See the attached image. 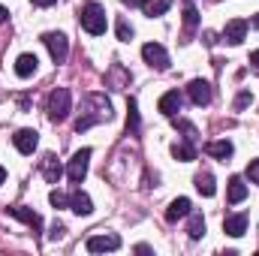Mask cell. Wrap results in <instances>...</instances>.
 <instances>
[{
    "label": "cell",
    "mask_w": 259,
    "mask_h": 256,
    "mask_svg": "<svg viewBox=\"0 0 259 256\" xmlns=\"http://www.w3.org/2000/svg\"><path fill=\"white\" fill-rule=\"evenodd\" d=\"M187 97H190L193 106H208L211 97H214V91H211V84H208L205 78H193V81L187 84Z\"/></svg>",
    "instance_id": "6"
},
{
    "label": "cell",
    "mask_w": 259,
    "mask_h": 256,
    "mask_svg": "<svg viewBox=\"0 0 259 256\" xmlns=\"http://www.w3.org/2000/svg\"><path fill=\"white\" fill-rule=\"evenodd\" d=\"M42 175H46V181H49V184H58V181H61L64 166L58 163V157H55V154H46V157H42Z\"/></svg>",
    "instance_id": "13"
},
{
    "label": "cell",
    "mask_w": 259,
    "mask_h": 256,
    "mask_svg": "<svg viewBox=\"0 0 259 256\" xmlns=\"http://www.w3.org/2000/svg\"><path fill=\"white\" fill-rule=\"evenodd\" d=\"M124 6H142V0H121Z\"/></svg>",
    "instance_id": "32"
},
{
    "label": "cell",
    "mask_w": 259,
    "mask_h": 256,
    "mask_svg": "<svg viewBox=\"0 0 259 256\" xmlns=\"http://www.w3.org/2000/svg\"><path fill=\"white\" fill-rule=\"evenodd\" d=\"M226 199H229L232 205H238V202H244V199H247V184H244V178H238V175H232V178H229Z\"/></svg>",
    "instance_id": "16"
},
{
    "label": "cell",
    "mask_w": 259,
    "mask_h": 256,
    "mask_svg": "<svg viewBox=\"0 0 259 256\" xmlns=\"http://www.w3.org/2000/svg\"><path fill=\"white\" fill-rule=\"evenodd\" d=\"M49 202H52L55 208H69V196H66V193H61V190H52V193H49Z\"/></svg>",
    "instance_id": "25"
},
{
    "label": "cell",
    "mask_w": 259,
    "mask_h": 256,
    "mask_svg": "<svg viewBox=\"0 0 259 256\" xmlns=\"http://www.w3.org/2000/svg\"><path fill=\"white\" fill-rule=\"evenodd\" d=\"M250 103H253V94H250V91H241V94L235 97V112H241V109H247Z\"/></svg>",
    "instance_id": "26"
},
{
    "label": "cell",
    "mask_w": 259,
    "mask_h": 256,
    "mask_svg": "<svg viewBox=\"0 0 259 256\" xmlns=\"http://www.w3.org/2000/svg\"><path fill=\"white\" fill-rule=\"evenodd\" d=\"M157 109L166 115V118H175V112H181V94L178 91H166L157 103Z\"/></svg>",
    "instance_id": "11"
},
{
    "label": "cell",
    "mask_w": 259,
    "mask_h": 256,
    "mask_svg": "<svg viewBox=\"0 0 259 256\" xmlns=\"http://www.w3.org/2000/svg\"><path fill=\"white\" fill-rule=\"evenodd\" d=\"M193 184L202 196H214V193H217V184H214V175H211V172H199Z\"/></svg>",
    "instance_id": "21"
},
{
    "label": "cell",
    "mask_w": 259,
    "mask_h": 256,
    "mask_svg": "<svg viewBox=\"0 0 259 256\" xmlns=\"http://www.w3.org/2000/svg\"><path fill=\"white\" fill-rule=\"evenodd\" d=\"M88 163H91V148L75 151V154H72V160L66 163V178H69L72 184H81V181H84V175H88Z\"/></svg>",
    "instance_id": "3"
},
{
    "label": "cell",
    "mask_w": 259,
    "mask_h": 256,
    "mask_svg": "<svg viewBox=\"0 0 259 256\" xmlns=\"http://www.w3.org/2000/svg\"><path fill=\"white\" fill-rule=\"evenodd\" d=\"M247 178H250L253 184H259V157L256 160H250V166H247Z\"/></svg>",
    "instance_id": "29"
},
{
    "label": "cell",
    "mask_w": 259,
    "mask_h": 256,
    "mask_svg": "<svg viewBox=\"0 0 259 256\" xmlns=\"http://www.w3.org/2000/svg\"><path fill=\"white\" fill-rule=\"evenodd\" d=\"M127 130L130 133H139V106H136V100L127 103Z\"/></svg>",
    "instance_id": "23"
},
{
    "label": "cell",
    "mask_w": 259,
    "mask_h": 256,
    "mask_svg": "<svg viewBox=\"0 0 259 256\" xmlns=\"http://www.w3.org/2000/svg\"><path fill=\"white\" fill-rule=\"evenodd\" d=\"M69 109H72V97H69V91H66V88H55V91L49 94V106H46L49 118H52L55 124H61V121H66Z\"/></svg>",
    "instance_id": "2"
},
{
    "label": "cell",
    "mask_w": 259,
    "mask_h": 256,
    "mask_svg": "<svg viewBox=\"0 0 259 256\" xmlns=\"http://www.w3.org/2000/svg\"><path fill=\"white\" fill-rule=\"evenodd\" d=\"M142 58H145V64L154 66L157 72L169 69V52H166L160 42H145V46H142Z\"/></svg>",
    "instance_id": "5"
},
{
    "label": "cell",
    "mask_w": 259,
    "mask_h": 256,
    "mask_svg": "<svg viewBox=\"0 0 259 256\" xmlns=\"http://www.w3.org/2000/svg\"><path fill=\"white\" fill-rule=\"evenodd\" d=\"M250 24H253V27H259V15H256V18H253V21H250Z\"/></svg>",
    "instance_id": "35"
},
{
    "label": "cell",
    "mask_w": 259,
    "mask_h": 256,
    "mask_svg": "<svg viewBox=\"0 0 259 256\" xmlns=\"http://www.w3.org/2000/svg\"><path fill=\"white\" fill-rule=\"evenodd\" d=\"M205 151H208L214 160H223V163H226V160L232 157V151H235V148H232V142H229V139H217V142H208V145H205Z\"/></svg>",
    "instance_id": "15"
},
{
    "label": "cell",
    "mask_w": 259,
    "mask_h": 256,
    "mask_svg": "<svg viewBox=\"0 0 259 256\" xmlns=\"http://www.w3.org/2000/svg\"><path fill=\"white\" fill-rule=\"evenodd\" d=\"M69 211H75L78 217H88L91 211H94V202H91V196L81 190H72L69 193Z\"/></svg>",
    "instance_id": "10"
},
{
    "label": "cell",
    "mask_w": 259,
    "mask_h": 256,
    "mask_svg": "<svg viewBox=\"0 0 259 256\" xmlns=\"http://www.w3.org/2000/svg\"><path fill=\"white\" fill-rule=\"evenodd\" d=\"M223 229H226V235L241 238V235L247 232V214H229V217L223 220Z\"/></svg>",
    "instance_id": "14"
},
{
    "label": "cell",
    "mask_w": 259,
    "mask_h": 256,
    "mask_svg": "<svg viewBox=\"0 0 259 256\" xmlns=\"http://www.w3.org/2000/svg\"><path fill=\"white\" fill-rule=\"evenodd\" d=\"M247 21L244 18H232V21H226V27H223V39L229 42V46H241L244 42V36H247Z\"/></svg>",
    "instance_id": "8"
},
{
    "label": "cell",
    "mask_w": 259,
    "mask_h": 256,
    "mask_svg": "<svg viewBox=\"0 0 259 256\" xmlns=\"http://www.w3.org/2000/svg\"><path fill=\"white\" fill-rule=\"evenodd\" d=\"M169 6H172V0H142V12H145L148 18H160V15H166Z\"/></svg>",
    "instance_id": "19"
},
{
    "label": "cell",
    "mask_w": 259,
    "mask_h": 256,
    "mask_svg": "<svg viewBox=\"0 0 259 256\" xmlns=\"http://www.w3.org/2000/svg\"><path fill=\"white\" fill-rule=\"evenodd\" d=\"M30 3H33V6H42V9H49V6H55L58 0H30Z\"/></svg>",
    "instance_id": "31"
},
{
    "label": "cell",
    "mask_w": 259,
    "mask_h": 256,
    "mask_svg": "<svg viewBox=\"0 0 259 256\" xmlns=\"http://www.w3.org/2000/svg\"><path fill=\"white\" fill-rule=\"evenodd\" d=\"M118 247H121V238H118L115 232L88 238V250H91V253H112V250H118Z\"/></svg>",
    "instance_id": "7"
},
{
    "label": "cell",
    "mask_w": 259,
    "mask_h": 256,
    "mask_svg": "<svg viewBox=\"0 0 259 256\" xmlns=\"http://www.w3.org/2000/svg\"><path fill=\"white\" fill-rule=\"evenodd\" d=\"M172 154H175V160H181V163H190L196 160V145L190 139H184V142H175L172 145Z\"/></svg>",
    "instance_id": "20"
},
{
    "label": "cell",
    "mask_w": 259,
    "mask_h": 256,
    "mask_svg": "<svg viewBox=\"0 0 259 256\" xmlns=\"http://www.w3.org/2000/svg\"><path fill=\"white\" fill-rule=\"evenodd\" d=\"M12 145H15L18 154H33L36 145H39V133H36V130H18V133L12 136Z\"/></svg>",
    "instance_id": "9"
},
{
    "label": "cell",
    "mask_w": 259,
    "mask_h": 256,
    "mask_svg": "<svg viewBox=\"0 0 259 256\" xmlns=\"http://www.w3.org/2000/svg\"><path fill=\"white\" fill-rule=\"evenodd\" d=\"M9 214H12L15 220H21V223H27L30 229H39V226H42V220H39V214H36V211H30V208H24V205H15V208H9Z\"/></svg>",
    "instance_id": "18"
},
{
    "label": "cell",
    "mask_w": 259,
    "mask_h": 256,
    "mask_svg": "<svg viewBox=\"0 0 259 256\" xmlns=\"http://www.w3.org/2000/svg\"><path fill=\"white\" fill-rule=\"evenodd\" d=\"M250 66H253V72L259 75V49L253 52V55H250Z\"/></svg>",
    "instance_id": "30"
},
{
    "label": "cell",
    "mask_w": 259,
    "mask_h": 256,
    "mask_svg": "<svg viewBox=\"0 0 259 256\" xmlns=\"http://www.w3.org/2000/svg\"><path fill=\"white\" fill-rule=\"evenodd\" d=\"M6 15H9V12H6V9L0 6V21H6Z\"/></svg>",
    "instance_id": "33"
},
{
    "label": "cell",
    "mask_w": 259,
    "mask_h": 256,
    "mask_svg": "<svg viewBox=\"0 0 259 256\" xmlns=\"http://www.w3.org/2000/svg\"><path fill=\"white\" fill-rule=\"evenodd\" d=\"M3 181H6V169L0 166V184H3Z\"/></svg>",
    "instance_id": "34"
},
{
    "label": "cell",
    "mask_w": 259,
    "mask_h": 256,
    "mask_svg": "<svg viewBox=\"0 0 259 256\" xmlns=\"http://www.w3.org/2000/svg\"><path fill=\"white\" fill-rule=\"evenodd\" d=\"M190 208H193L190 199H187V196H178L175 202H169V208H166V220H169V223H178L181 217L190 214Z\"/></svg>",
    "instance_id": "12"
},
{
    "label": "cell",
    "mask_w": 259,
    "mask_h": 256,
    "mask_svg": "<svg viewBox=\"0 0 259 256\" xmlns=\"http://www.w3.org/2000/svg\"><path fill=\"white\" fill-rule=\"evenodd\" d=\"M78 21H81V27H84L91 36H103V33H106V27H109L106 9H103L100 3H94V0L81 6V12H78Z\"/></svg>",
    "instance_id": "1"
},
{
    "label": "cell",
    "mask_w": 259,
    "mask_h": 256,
    "mask_svg": "<svg viewBox=\"0 0 259 256\" xmlns=\"http://www.w3.org/2000/svg\"><path fill=\"white\" fill-rule=\"evenodd\" d=\"M64 235H66V226H64V223H55V226L49 229V238H52V241H58V238H64Z\"/></svg>",
    "instance_id": "28"
},
{
    "label": "cell",
    "mask_w": 259,
    "mask_h": 256,
    "mask_svg": "<svg viewBox=\"0 0 259 256\" xmlns=\"http://www.w3.org/2000/svg\"><path fill=\"white\" fill-rule=\"evenodd\" d=\"M36 66H39V61H36V55H18V61H15V75L18 78H30L33 72H36Z\"/></svg>",
    "instance_id": "17"
},
{
    "label": "cell",
    "mask_w": 259,
    "mask_h": 256,
    "mask_svg": "<svg viewBox=\"0 0 259 256\" xmlns=\"http://www.w3.org/2000/svg\"><path fill=\"white\" fill-rule=\"evenodd\" d=\"M196 27H199V12H196V6H187L184 9V33H193Z\"/></svg>",
    "instance_id": "24"
},
{
    "label": "cell",
    "mask_w": 259,
    "mask_h": 256,
    "mask_svg": "<svg viewBox=\"0 0 259 256\" xmlns=\"http://www.w3.org/2000/svg\"><path fill=\"white\" fill-rule=\"evenodd\" d=\"M42 42H46V49H49L52 61H55V64H64L66 55H69V39H66L64 33L49 30V33H42Z\"/></svg>",
    "instance_id": "4"
},
{
    "label": "cell",
    "mask_w": 259,
    "mask_h": 256,
    "mask_svg": "<svg viewBox=\"0 0 259 256\" xmlns=\"http://www.w3.org/2000/svg\"><path fill=\"white\" fill-rule=\"evenodd\" d=\"M187 235H190L193 241H199V238L205 235V217H202V214L190 211V226H187Z\"/></svg>",
    "instance_id": "22"
},
{
    "label": "cell",
    "mask_w": 259,
    "mask_h": 256,
    "mask_svg": "<svg viewBox=\"0 0 259 256\" xmlns=\"http://www.w3.org/2000/svg\"><path fill=\"white\" fill-rule=\"evenodd\" d=\"M118 39H121V42H130V39H133V27L127 24V18L118 21Z\"/></svg>",
    "instance_id": "27"
}]
</instances>
